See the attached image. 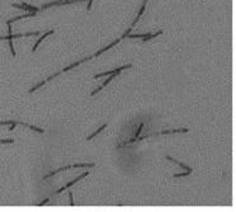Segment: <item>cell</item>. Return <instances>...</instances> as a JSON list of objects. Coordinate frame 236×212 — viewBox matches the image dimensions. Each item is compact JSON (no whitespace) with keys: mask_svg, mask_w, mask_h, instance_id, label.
<instances>
[{"mask_svg":"<svg viewBox=\"0 0 236 212\" xmlns=\"http://www.w3.org/2000/svg\"><path fill=\"white\" fill-rule=\"evenodd\" d=\"M128 67H131L130 64H128V65H126V66H122V67H118V69H116V70H111V71H107V73L98 74V75H95L94 78H95V79H98V78H100V76H106V75H112V74H114V73H119L121 70H123V69H128Z\"/></svg>","mask_w":236,"mask_h":212,"instance_id":"cell-1","label":"cell"},{"mask_svg":"<svg viewBox=\"0 0 236 212\" xmlns=\"http://www.w3.org/2000/svg\"><path fill=\"white\" fill-rule=\"evenodd\" d=\"M88 174H89V171H86V173H83V174H81V175H80V177H78V178H76V179H74L73 182H70V183H67V186H65V187H64V188H61V189H58V191H57V193H61L62 191H65V189H67V188H69V187H71V186H73V184H75V183H76V182H78V180H79V179H83V178H84V177H86Z\"/></svg>","mask_w":236,"mask_h":212,"instance_id":"cell-2","label":"cell"},{"mask_svg":"<svg viewBox=\"0 0 236 212\" xmlns=\"http://www.w3.org/2000/svg\"><path fill=\"white\" fill-rule=\"evenodd\" d=\"M12 7H14V8H19V9H25V10H31V12H38V10H40V9L36 8V7H32V5H27V4H22V5L13 4Z\"/></svg>","mask_w":236,"mask_h":212,"instance_id":"cell-3","label":"cell"},{"mask_svg":"<svg viewBox=\"0 0 236 212\" xmlns=\"http://www.w3.org/2000/svg\"><path fill=\"white\" fill-rule=\"evenodd\" d=\"M53 32H55V31H53V29H51V31H48V32H46V33H45V34H43L42 37H40V40H38V41L36 42V45H34V47H33V48H32V51H33V52H34V51L37 50V47H38V45H40V43H41V42L43 41V40H45V38H46L47 36H50V34H52V33H53Z\"/></svg>","mask_w":236,"mask_h":212,"instance_id":"cell-4","label":"cell"},{"mask_svg":"<svg viewBox=\"0 0 236 212\" xmlns=\"http://www.w3.org/2000/svg\"><path fill=\"white\" fill-rule=\"evenodd\" d=\"M119 41H121V38H119V40H117V41L112 42V43H111V45H109V46H108V47H104V48H103V50H100V51H98L97 53H95V56H94V57L99 56V55H100V53H103V52H106L107 50H109V48H111V47H113V46H116V45H117V43H118V42H119Z\"/></svg>","mask_w":236,"mask_h":212,"instance_id":"cell-5","label":"cell"},{"mask_svg":"<svg viewBox=\"0 0 236 212\" xmlns=\"http://www.w3.org/2000/svg\"><path fill=\"white\" fill-rule=\"evenodd\" d=\"M177 132H188V128H178V130H171V131H161L160 133H177Z\"/></svg>","mask_w":236,"mask_h":212,"instance_id":"cell-6","label":"cell"},{"mask_svg":"<svg viewBox=\"0 0 236 212\" xmlns=\"http://www.w3.org/2000/svg\"><path fill=\"white\" fill-rule=\"evenodd\" d=\"M106 127H107V124H103V126H102L100 128H98V131H95V132H94L93 135H90V136H89V137H88V139H86V140H91V139H93V137H95V136H97L98 133H99L100 131H103V130H104V128H106Z\"/></svg>","mask_w":236,"mask_h":212,"instance_id":"cell-7","label":"cell"},{"mask_svg":"<svg viewBox=\"0 0 236 212\" xmlns=\"http://www.w3.org/2000/svg\"><path fill=\"white\" fill-rule=\"evenodd\" d=\"M192 170H185V173H180V174H175L174 178H179V177H187L188 174H190Z\"/></svg>","mask_w":236,"mask_h":212,"instance_id":"cell-8","label":"cell"},{"mask_svg":"<svg viewBox=\"0 0 236 212\" xmlns=\"http://www.w3.org/2000/svg\"><path fill=\"white\" fill-rule=\"evenodd\" d=\"M9 47H10V51H12L13 56H15V51H14V47H13V41L12 40H9Z\"/></svg>","mask_w":236,"mask_h":212,"instance_id":"cell-9","label":"cell"},{"mask_svg":"<svg viewBox=\"0 0 236 212\" xmlns=\"http://www.w3.org/2000/svg\"><path fill=\"white\" fill-rule=\"evenodd\" d=\"M142 127H144V123H141L140 124V127H139V130H137V132H136V139H135V141L139 139V135L141 133V131H142Z\"/></svg>","mask_w":236,"mask_h":212,"instance_id":"cell-10","label":"cell"},{"mask_svg":"<svg viewBox=\"0 0 236 212\" xmlns=\"http://www.w3.org/2000/svg\"><path fill=\"white\" fill-rule=\"evenodd\" d=\"M0 142L1 144H13L14 142V140L10 139V140H0Z\"/></svg>","mask_w":236,"mask_h":212,"instance_id":"cell-11","label":"cell"},{"mask_svg":"<svg viewBox=\"0 0 236 212\" xmlns=\"http://www.w3.org/2000/svg\"><path fill=\"white\" fill-rule=\"evenodd\" d=\"M31 130H33V131H38V132H41V133H43V130L42 128H37V127H34V126H28Z\"/></svg>","mask_w":236,"mask_h":212,"instance_id":"cell-12","label":"cell"},{"mask_svg":"<svg viewBox=\"0 0 236 212\" xmlns=\"http://www.w3.org/2000/svg\"><path fill=\"white\" fill-rule=\"evenodd\" d=\"M69 197H70V204H71V206H74V199H73V193H71V192H70V193H69Z\"/></svg>","mask_w":236,"mask_h":212,"instance_id":"cell-13","label":"cell"},{"mask_svg":"<svg viewBox=\"0 0 236 212\" xmlns=\"http://www.w3.org/2000/svg\"><path fill=\"white\" fill-rule=\"evenodd\" d=\"M48 199H50V198H46V199H45V201H43V202H41V203H40V206H43V204L48 203Z\"/></svg>","mask_w":236,"mask_h":212,"instance_id":"cell-14","label":"cell"}]
</instances>
